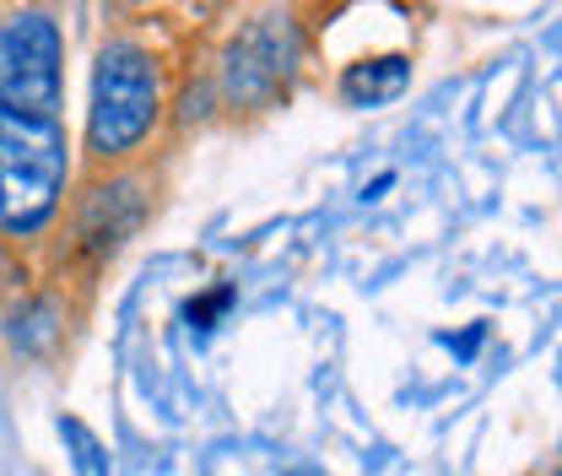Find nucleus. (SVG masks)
<instances>
[{
    "mask_svg": "<svg viewBox=\"0 0 562 476\" xmlns=\"http://www.w3.org/2000/svg\"><path fill=\"white\" fill-rule=\"evenodd\" d=\"M0 109L60 114V33L38 11L0 22Z\"/></svg>",
    "mask_w": 562,
    "mask_h": 476,
    "instance_id": "obj_3",
    "label": "nucleus"
},
{
    "mask_svg": "<svg viewBox=\"0 0 562 476\" xmlns=\"http://www.w3.org/2000/svg\"><path fill=\"white\" fill-rule=\"evenodd\" d=\"M292 27L277 22V16H266V22H255V27H244L238 38H233V49H227V98L233 103H260V98H271L281 81H286V70H292Z\"/></svg>",
    "mask_w": 562,
    "mask_h": 476,
    "instance_id": "obj_4",
    "label": "nucleus"
},
{
    "mask_svg": "<svg viewBox=\"0 0 562 476\" xmlns=\"http://www.w3.org/2000/svg\"><path fill=\"white\" fill-rule=\"evenodd\" d=\"M60 439H66L70 472H76V476H109V455H103V444H98V433H92L87 422L60 417Z\"/></svg>",
    "mask_w": 562,
    "mask_h": 476,
    "instance_id": "obj_6",
    "label": "nucleus"
},
{
    "mask_svg": "<svg viewBox=\"0 0 562 476\" xmlns=\"http://www.w3.org/2000/svg\"><path fill=\"white\" fill-rule=\"evenodd\" d=\"M70 179V141L60 114H11L0 109V228L27 239L38 233Z\"/></svg>",
    "mask_w": 562,
    "mask_h": 476,
    "instance_id": "obj_1",
    "label": "nucleus"
},
{
    "mask_svg": "<svg viewBox=\"0 0 562 476\" xmlns=\"http://www.w3.org/2000/svg\"><path fill=\"white\" fill-rule=\"evenodd\" d=\"M227 303H233V292H227V287H216V292H206V298H195L184 314H190V325H195V331H211V325H216V314H222Z\"/></svg>",
    "mask_w": 562,
    "mask_h": 476,
    "instance_id": "obj_8",
    "label": "nucleus"
},
{
    "mask_svg": "<svg viewBox=\"0 0 562 476\" xmlns=\"http://www.w3.org/2000/svg\"><path fill=\"white\" fill-rule=\"evenodd\" d=\"M558 476H562V472H558Z\"/></svg>",
    "mask_w": 562,
    "mask_h": 476,
    "instance_id": "obj_10",
    "label": "nucleus"
},
{
    "mask_svg": "<svg viewBox=\"0 0 562 476\" xmlns=\"http://www.w3.org/2000/svg\"><path fill=\"white\" fill-rule=\"evenodd\" d=\"M286 476H319V472H314V466H292Z\"/></svg>",
    "mask_w": 562,
    "mask_h": 476,
    "instance_id": "obj_9",
    "label": "nucleus"
},
{
    "mask_svg": "<svg viewBox=\"0 0 562 476\" xmlns=\"http://www.w3.org/2000/svg\"><path fill=\"white\" fill-rule=\"evenodd\" d=\"M16 346H27V352H44L49 341H55V303H33L27 314H16Z\"/></svg>",
    "mask_w": 562,
    "mask_h": 476,
    "instance_id": "obj_7",
    "label": "nucleus"
},
{
    "mask_svg": "<svg viewBox=\"0 0 562 476\" xmlns=\"http://www.w3.org/2000/svg\"><path fill=\"white\" fill-rule=\"evenodd\" d=\"M406 81H412V60L406 55H379V60H357L341 76V92H347V103H384Z\"/></svg>",
    "mask_w": 562,
    "mask_h": 476,
    "instance_id": "obj_5",
    "label": "nucleus"
},
{
    "mask_svg": "<svg viewBox=\"0 0 562 476\" xmlns=\"http://www.w3.org/2000/svg\"><path fill=\"white\" fill-rule=\"evenodd\" d=\"M157 120V66L140 44H109L92 70L87 141L98 157H125Z\"/></svg>",
    "mask_w": 562,
    "mask_h": 476,
    "instance_id": "obj_2",
    "label": "nucleus"
}]
</instances>
